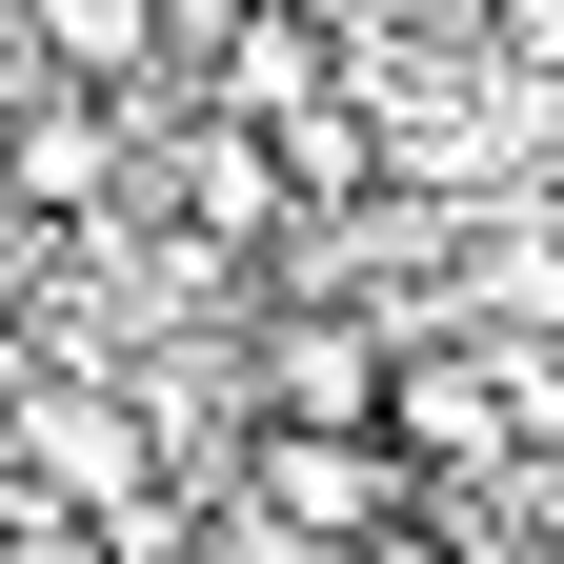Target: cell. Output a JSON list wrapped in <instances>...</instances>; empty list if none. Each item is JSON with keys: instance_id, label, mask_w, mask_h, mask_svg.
<instances>
[{"instance_id": "3957f363", "label": "cell", "mask_w": 564, "mask_h": 564, "mask_svg": "<svg viewBox=\"0 0 564 564\" xmlns=\"http://www.w3.org/2000/svg\"><path fill=\"white\" fill-rule=\"evenodd\" d=\"M0 202H41V223L121 202V121L101 101H21V121H0Z\"/></svg>"}, {"instance_id": "6da1fadb", "label": "cell", "mask_w": 564, "mask_h": 564, "mask_svg": "<svg viewBox=\"0 0 564 564\" xmlns=\"http://www.w3.org/2000/svg\"><path fill=\"white\" fill-rule=\"evenodd\" d=\"M242 524H262V544H303V564H323V544H403V524H423V464L383 444V423L242 444Z\"/></svg>"}, {"instance_id": "52a82bcc", "label": "cell", "mask_w": 564, "mask_h": 564, "mask_svg": "<svg viewBox=\"0 0 564 564\" xmlns=\"http://www.w3.org/2000/svg\"><path fill=\"white\" fill-rule=\"evenodd\" d=\"M0 564H121V544H61V524H21V544H0Z\"/></svg>"}, {"instance_id": "5b68a950", "label": "cell", "mask_w": 564, "mask_h": 564, "mask_svg": "<svg viewBox=\"0 0 564 564\" xmlns=\"http://www.w3.org/2000/svg\"><path fill=\"white\" fill-rule=\"evenodd\" d=\"M162 182H182V202H202L223 242H262V223H282V162H262L242 121H182V162H162Z\"/></svg>"}, {"instance_id": "7a4b0ae2", "label": "cell", "mask_w": 564, "mask_h": 564, "mask_svg": "<svg viewBox=\"0 0 564 564\" xmlns=\"http://www.w3.org/2000/svg\"><path fill=\"white\" fill-rule=\"evenodd\" d=\"M323 423H383V343L364 323H262V444H323Z\"/></svg>"}, {"instance_id": "277c9868", "label": "cell", "mask_w": 564, "mask_h": 564, "mask_svg": "<svg viewBox=\"0 0 564 564\" xmlns=\"http://www.w3.org/2000/svg\"><path fill=\"white\" fill-rule=\"evenodd\" d=\"M21 41L61 61V82H141V61L182 41V0H21Z\"/></svg>"}, {"instance_id": "8992f818", "label": "cell", "mask_w": 564, "mask_h": 564, "mask_svg": "<svg viewBox=\"0 0 564 564\" xmlns=\"http://www.w3.org/2000/svg\"><path fill=\"white\" fill-rule=\"evenodd\" d=\"M505 323H564V242H505Z\"/></svg>"}]
</instances>
